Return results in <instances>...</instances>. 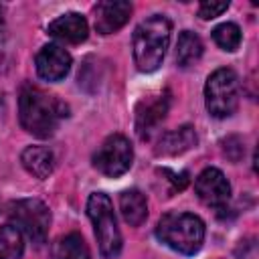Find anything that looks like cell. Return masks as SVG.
Here are the masks:
<instances>
[{
    "label": "cell",
    "instance_id": "obj_1",
    "mask_svg": "<svg viewBox=\"0 0 259 259\" xmlns=\"http://www.w3.org/2000/svg\"><path fill=\"white\" fill-rule=\"evenodd\" d=\"M69 115V107L55 95L42 91L36 85H24L18 97V117L20 125L36 136V138H51L59 121Z\"/></svg>",
    "mask_w": 259,
    "mask_h": 259
},
{
    "label": "cell",
    "instance_id": "obj_2",
    "mask_svg": "<svg viewBox=\"0 0 259 259\" xmlns=\"http://www.w3.org/2000/svg\"><path fill=\"white\" fill-rule=\"evenodd\" d=\"M170 34L172 22L164 14H152L136 26L132 36V49L138 71L154 73L156 69H160L166 57V49L170 45Z\"/></svg>",
    "mask_w": 259,
    "mask_h": 259
},
{
    "label": "cell",
    "instance_id": "obj_3",
    "mask_svg": "<svg viewBox=\"0 0 259 259\" xmlns=\"http://www.w3.org/2000/svg\"><path fill=\"white\" fill-rule=\"evenodd\" d=\"M204 223L192 212H166L156 225V237L176 253L194 255L204 243Z\"/></svg>",
    "mask_w": 259,
    "mask_h": 259
},
{
    "label": "cell",
    "instance_id": "obj_4",
    "mask_svg": "<svg viewBox=\"0 0 259 259\" xmlns=\"http://www.w3.org/2000/svg\"><path fill=\"white\" fill-rule=\"evenodd\" d=\"M87 214L103 259H115L121 253V233L117 229L113 202L105 192H93L87 198Z\"/></svg>",
    "mask_w": 259,
    "mask_h": 259
},
{
    "label": "cell",
    "instance_id": "obj_5",
    "mask_svg": "<svg viewBox=\"0 0 259 259\" xmlns=\"http://www.w3.org/2000/svg\"><path fill=\"white\" fill-rule=\"evenodd\" d=\"M241 101V83L233 69L223 67L208 75L204 83V105L206 111L217 117L225 119L231 117Z\"/></svg>",
    "mask_w": 259,
    "mask_h": 259
},
{
    "label": "cell",
    "instance_id": "obj_6",
    "mask_svg": "<svg viewBox=\"0 0 259 259\" xmlns=\"http://www.w3.org/2000/svg\"><path fill=\"white\" fill-rule=\"evenodd\" d=\"M8 214L12 219V225H16L22 235L32 239V243L40 245L47 241L49 227H51V210L49 206L38 198H20L10 202Z\"/></svg>",
    "mask_w": 259,
    "mask_h": 259
},
{
    "label": "cell",
    "instance_id": "obj_7",
    "mask_svg": "<svg viewBox=\"0 0 259 259\" xmlns=\"http://www.w3.org/2000/svg\"><path fill=\"white\" fill-rule=\"evenodd\" d=\"M132 162H134V148L130 140L121 134L107 136L93 154V166L109 178H117L125 174L132 168Z\"/></svg>",
    "mask_w": 259,
    "mask_h": 259
},
{
    "label": "cell",
    "instance_id": "obj_8",
    "mask_svg": "<svg viewBox=\"0 0 259 259\" xmlns=\"http://www.w3.org/2000/svg\"><path fill=\"white\" fill-rule=\"evenodd\" d=\"M170 107V93L160 91L156 95H148L140 101L136 109V134L140 140H150L158 125L164 121Z\"/></svg>",
    "mask_w": 259,
    "mask_h": 259
},
{
    "label": "cell",
    "instance_id": "obj_9",
    "mask_svg": "<svg viewBox=\"0 0 259 259\" xmlns=\"http://www.w3.org/2000/svg\"><path fill=\"white\" fill-rule=\"evenodd\" d=\"M194 190L200 202L212 208H223L231 198V184L219 168H204L196 176Z\"/></svg>",
    "mask_w": 259,
    "mask_h": 259
},
{
    "label": "cell",
    "instance_id": "obj_10",
    "mask_svg": "<svg viewBox=\"0 0 259 259\" xmlns=\"http://www.w3.org/2000/svg\"><path fill=\"white\" fill-rule=\"evenodd\" d=\"M71 55L65 51V47L61 45H45L38 53H36V59H34V65H36V73L40 79L45 81H61L67 77L69 69H71Z\"/></svg>",
    "mask_w": 259,
    "mask_h": 259
},
{
    "label": "cell",
    "instance_id": "obj_11",
    "mask_svg": "<svg viewBox=\"0 0 259 259\" xmlns=\"http://www.w3.org/2000/svg\"><path fill=\"white\" fill-rule=\"evenodd\" d=\"M132 14V4L123 0H105L95 6V30L99 34H111L119 30Z\"/></svg>",
    "mask_w": 259,
    "mask_h": 259
},
{
    "label": "cell",
    "instance_id": "obj_12",
    "mask_svg": "<svg viewBox=\"0 0 259 259\" xmlns=\"http://www.w3.org/2000/svg\"><path fill=\"white\" fill-rule=\"evenodd\" d=\"M47 32L53 38H57V40H63V42H69V45H79V42H83L87 38L89 24H87V20H85L83 14H79V12H67V14L59 16V18H55L49 24Z\"/></svg>",
    "mask_w": 259,
    "mask_h": 259
},
{
    "label": "cell",
    "instance_id": "obj_13",
    "mask_svg": "<svg viewBox=\"0 0 259 259\" xmlns=\"http://www.w3.org/2000/svg\"><path fill=\"white\" fill-rule=\"evenodd\" d=\"M196 142H198V138H196L194 127L180 125L176 130L162 134V138L158 140V146H156V154L158 156H178V154H184L190 148H194Z\"/></svg>",
    "mask_w": 259,
    "mask_h": 259
},
{
    "label": "cell",
    "instance_id": "obj_14",
    "mask_svg": "<svg viewBox=\"0 0 259 259\" xmlns=\"http://www.w3.org/2000/svg\"><path fill=\"white\" fill-rule=\"evenodd\" d=\"M20 162L28 174L38 180H45L55 170V154L47 146H28L20 154Z\"/></svg>",
    "mask_w": 259,
    "mask_h": 259
},
{
    "label": "cell",
    "instance_id": "obj_15",
    "mask_svg": "<svg viewBox=\"0 0 259 259\" xmlns=\"http://www.w3.org/2000/svg\"><path fill=\"white\" fill-rule=\"evenodd\" d=\"M119 210H121L123 221L130 227H140L148 219V200L136 188L123 190L119 196Z\"/></svg>",
    "mask_w": 259,
    "mask_h": 259
},
{
    "label": "cell",
    "instance_id": "obj_16",
    "mask_svg": "<svg viewBox=\"0 0 259 259\" xmlns=\"http://www.w3.org/2000/svg\"><path fill=\"white\" fill-rule=\"evenodd\" d=\"M53 257L55 259H91V251L79 233H69L55 241Z\"/></svg>",
    "mask_w": 259,
    "mask_h": 259
},
{
    "label": "cell",
    "instance_id": "obj_17",
    "mask_svg": "<svg viewBox=\"0 0 259 259\" xmlns=\"http://www.w3.org/2000/svg\"><path fill=\"white\" fill-rule=\"evenodd\" d=\"M202 40L192 30H182L176 42V61L180 67H188L202 57Z\"/></svg>",
    "mask_w": 259,
    "mask_h": 259
},
{
    "label": "cell",
    "instance_id": "obj_18",
    "mask_svg": "<svg viewBox=\"0 0 259 259\" xmlns=\"http://www.w3.org/2000/svg\"><path fill=\"white\" fill-rule=\"evenodd\" d=\"M24 253V235L22 231L6 223L0 227V259H20Z\"/></svg>",
    "mask_w": 259,
    "mask_h": 259
},
{
    "label": "cell",
    "instance_id": "obj_19",
    "mask_svg": "<svg viewBox=\"0 0 259 259\" xmlns=\"http://www.w3.org/2000/svg\"><path fill=\"white\" fill-rule=\"evenodd\" d=\"M212 38L223 51H237L241 45V28L235 22H223L212 28Z\"/></svg>",
    "mask_w": 259,
    "mask_h": 259
},
{
    "label": "cell",
    "instance_id": "obj_20",
    "mask_svg": "<svg viewBox=\"0 0 259 259\" xmlns=\"http://www.w3.org/2000/svg\"><path fill=\"white\" fill-rule=\"evenodd\" d=\"M160 176H164L166 182H170V192H176V190H184L186 184H188V172L186 170H170V168H162L158 170Z\"/></svg>",
    "mask_w": 259,
    "mask_h": 259
},
{
    "label": "cell",
    "instance_id": "obj_21",
    "mask_svg": "<svg viewBox=\"0 0 259 259\" xmlns=\"http://www.w3.org/2000/svg\"><path fill=\"white\" fill-rule=\"evenodd\" d=\"M223 152L229 160L233 162H239L243 152H245V146H243V140L237 138V136H229L227 140H223Z\"/></svg>",
    "mask_w": 259,
    "mask_h": 259
},
{
    "label": "cell",
    "instance_id": "obj_22",
    "mask_svg": "<svg viewBox=\"0 0 259 259\" xmlns=\"http://www.w3.org/2000/svg\"><path fill=\"white\" fill-rule=\"evenodd\" d=\"M227 8H229V2H212V0L210 2H202L198 6V16L202 20H210V18L221 16Z\"/></svg>",
    "mask_w": 259,
    "mask_h": 259
},
{
    "label": "cell",
    "instance_id": "obj_23",
    "mask_svg": "<svg viewBox=\"0 0 259 259\" xmlns=\"http://www.w3.org/2000/svg\"><path fill=\"white\" fill-rule=\"evenodd\" d=\"M4 30V12H2V6H0V34Z\"/></svg>",
    "mask_w": 259,
    "mask_h": 259
}]
</instances>
